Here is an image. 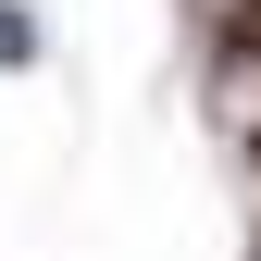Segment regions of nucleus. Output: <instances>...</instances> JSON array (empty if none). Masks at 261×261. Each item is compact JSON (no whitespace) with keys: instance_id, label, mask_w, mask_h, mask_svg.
Instances as JSON below:
<instances>
[{"instance_id":"2","label":"nucleus","mask_w":261,"mask_h":261,"mask_svg":"<svg viewBox=\"0 0 261 261\" xmlns=\"http://www.w3.org/2000/svg\"><path fill=\"white\" fill-rule=\"evenodd\" d=\"M212 38H224V62H261V0H224Z\"/></svg>"},{"instance_id":"1","label":"nucleus","mask_w":261,"mask_h":261,"mask_svg":"<svg viewBox=\"0 0 261 261\" xmlns=\"http://www.w3.org/2000/svg\"><path fill=\"white\" fill-rule=\"evenodd\" d=\"M38 50H50V25L25 0H0V75H38Z\"/></svg>"},{"instance_id":"3","label":"nucleus","mask_w":261,"mask_h":261,"mask_svg":"<svg viewBox=\"0 0 261 261\" xmlns=\"http://www.w3.org/2000/svg\"><path fill=\"white\" fill-rule=\"evenodd\" d=\"M249 149H261V137H249Z\"/></svg>"}]
</instances>
